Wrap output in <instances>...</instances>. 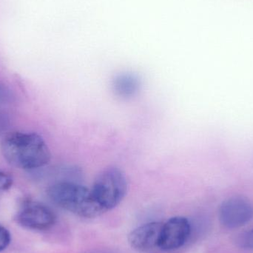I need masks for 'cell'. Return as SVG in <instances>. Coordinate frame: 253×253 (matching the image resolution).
I'll return each instance as SVG.
<instances>
[{
    "label": "cell",
    "instance_id": "6da1fadb",
    "mask_svg": "<svg viewBox=\"0 0 253 253\" xmlns=\"http://www.w3.org/2000/svg\"><path fill=\"white\" fill-rule=\"evenodd\" d=\"M1 153L12 166L22 169H39L48 165L50 149L44 138L37 133L13 132L1 141Z\"/></svg>",
    "mask_w": 253,
    "mask_h": 253
},
{
    "label": "cell",
    "instance_id": "7a4b0ae2",
    "mask_svg": "<svg viewBox=\"0 0 253 253\" xmlns=\"http://www.w3.org/2000/svg\"><path fill=\"white\" fill-rule=\"evenodd\" d=\"M47 196L53 204L83 218H92L102 215L90 188L77 183L60 181L47 189Z\"/></svg>",
    "mask_w": 253,
    "mask_h": 253
},
{
    "label": "cell",
    "instance_id": "3957f363",
    "mask_svg": "<svg viewBox=\"0 0 253 253\" xmlns=\"http://www.w3.org/2000/svg\"><path fill=\"white\" fill-rule=\"evenodd\" d=\"M90 190L95 202L105 213L118 206L126 197L127 178L120 168L108 167L98 174Z\"/></svg>",
    "mask_w": 253,
    "mask_h": 253
},
{
    "label": "cell",
    "instance_id": "277c9868",
    "mask_svg": "<svg viewBox=\"0 0 253 253\" xmlns=\"http://www.w3.org/2000/svg\"><path fill=\"white\" fill-rule=\"evenodd\" d=\"M221 224L229 229H236L248 224L253 218V205L244 197H233L223 202L220 207Z\"/></svg>",
    "mask_w": 253,
    "mask_h": 253
},
{
    "label": "cell",
    "instance_id": "5b68a950",
    "mask_svg": "<svg viewBox=\"0 0 253 253\" xmlns=\"http://www.w3.org/2000/svg\"><path fill=\"white\" fill-rule=\"evenodd\" d=\"M56 221L53 211L46 205L39 202H28L19 211L17 222L22 227L32 230H49Z\"/></svg>",
    "mask_w": 253,
    "mask_h": 253
},
{
    "label": "cell",
    "instance_id": "8992f818",
    "mask_svg": "<svg viewBox=\"0 0 253 253\" xmlns=\"http://www.w3.org/2000/svg\"><path fill=\"white\" fill-rule=\"evenodd\" d=\"M190 232L191 227L187 218L172 217L163 224L158 247L165 251L179 249L188 240Z\"/></svg>",
    "mask_w": 253,
    "mask_h": 253
},
{
    "label": "cell",
    "instance_id": "52a82bcc",
    "mask_svg": "<svg viewBox=\"0 0 253 253\" xmlns=\"http://www.w3.org/2000/svg\"><path fill=\"white\" fill-rule=\"evenodd\" d=\"M162 222H150L142 224L132 230L128 236V242L132 249L138 252H147L158 247Z\"/></svg>",
    "mask_w": 253,
    "mask_h": 253
},
{
    "label": "cell",
    "instance_id": "ba28073f",
    "mask_svg": "<svg viewBox=\"0 0 253 253\" xmlns=\"http://www.w3.org/2000/svg\"><path fill=\"white\" fill-rule=\"evenodd\" d=\"M138 78L133 74H124L118 76L114 80V87L117 94L122 97L134 96L139 89Z\"/></svg>",
    "mask_w": 253,
    "mask_h": 253
},
{
    "label": "cell",
    "instance_id": "9c48e42d",
    "mask_svg": "<svg viewBox=\"0 0 253 253\" xmlns=\"http://www.w3.org/2000/svg\"><path fill=\"white\" fill-rule=\"evenodd\" d=\"M239 242L242 248L253 250V227L242 235Z\"/></svg>",
    "mask_w": 253,
    "mask_h": 253
},
{
    "label": "cell",
    "instance_id": "30bf717a",
    "mask_svg": "<svg viewBox=\"0 0 253 253\" xmlns=\"http://www.w3.org/2000/svg\"><path fill=\"white\" fill-rule=\"evenodd\" d=\"M13 178L9 174L0 172V195L10 188L13 185Z\"/></svg>",
    "mask_w": 253,
    "mask_h": 253
},
{
    "label": "cell",
    "instance_id": "8fae6325",
    "mask_svg": "<svg viewBox=\"0 0 253 253\" xmlns=\"http://www.w3.org/2000/svg\"><path fill=\"white\" fill-rule=\"evenodd\" d=\"M11 236L7 229L0 225V253L4 251L10 245Z\"/></svg>",
    "mask_w": 253,
    "mask_h": 253
}]
</instances>
